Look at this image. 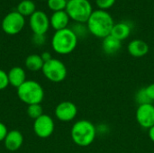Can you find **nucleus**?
Wrapping results in <instances>:
<instances>
[{
  "instance_id": "obj_1",
  "label": "nucleus",
  "mask_w": 154,
  "mask_h": 153,
  "mask_svg": "<svg viewBox=\"0 0 154 153\" xmlns=\"http://www.w3.org/2000/svg\"><path fill=\"white\" fill-rule=\"evenodd\" d=\"M114 24L115 23L111 14L101 9L93 11L87 22L89 32L92 35L102 39L111 34Z\"/></svg>"
},
{
  "instance_id": "obj_2",
  "label": "nucleus",
  "mask_w": 154,
  "mask_h": 153,
  "mask_svg": "<svg viewBox=\"0 0 154 153\" xmlns=\"http://www.w3.org/2000/svg\"><path fill=\"white\" fill-rule=\"evenodd\" d=\"M70 135L75 144L80 147H88L95 141L97 129L90 121L79 120L73 124Z\"/></svg>"
},
{
  "instance_id": "obj_12",
  "label": "nucleus",
  "mask_w": 154,
  "mask_h": 153,
  "mask_svg": "<svg viewBox=\"0 0 154 153\" xmlns=\"http://www.w3.org/2000/svg\"><path fill=\"white\" fill-rule=\"evenodd\" d=\"M23 143V136L18 130L8 131L5 140L4 145L9 151H15L19 150Z\"/></svg>"
},
{
  "instance_id": "obj_14",
  "label": "nucleus",
  "mask_w": 154,
  "mask_h": 153,
  "mask_svg": "<svg viewBox=\"0 0 154 153\" xmlns=\"http://www.w3.org/2000/svg\"><path fill=\"white\" fill-rule=\"evenodd\" d=\"M129 54L135 58H141L145 56L149 52V45L143 40L135 39L129 42L127 46Z\"/></svg>"
},
{
  "instance_id": "obj_21",
  "label": "nucleus",
  "mask_w": 154,
  "mask_h": 153,
  "mask_svg": "<svg viewBox=\"0 0 154 153\" xmlns=\"http://www.w3.org/2000/svg\"><path fill=\"white\" fill-rule=\"evenodd\" d=\"M27 115L30 118L36 120L43 115V108L41 104L29 105L27 107Z\"/></svg>"
},
{
  "instance_id": "obj_15",
  "label": "nucleus",
  "mask_w": 154,
  "mask_h": 153,
  "mask_svg": "<svg viewBox=\"0 0 154 153\" xmlns=\"http://www.w3.org/2000/svg\"><path fill=\"white\" fill-rule=\"evenodd\" d=\"M7 76L9 80V85L16 88H18L21 85H23L27 80L25 70L18 66L13 67L7 72Z\"/></svg>"
},
{
  "instance_id": "obj_13",
  "label": "nucleus",
  "mask_w": 154,
  "mask_h": 153,
  "mask_svg": "<svg viewBox=\"0 0 154 153\" xmlns=\"http://www.w3.org/2000/svg\"><path fill=\"white\" fill-rule=\"evenodd\" d=\"M69 16L65 10L53 12L50 18V24L55 31H60L68 28L69 23Z\"/></svg>"
},
{
  "instance_id": "obj_29",
  "label": "nucleus",
  "mask_w": 154,
  "mask_h": 153,
  "mask_svg": "<svg viewBox=\"0 0 154 153\" xmlns=\"http://www.w3.org/2000/svg\"><path fill=\"white\" fill-rule=\"evenodd\" d=\"M41 57H42V60H43L44 62H47V61H49L50 60L52 59L51 54L49 51H44V52H42V53L41 54Z\"/></svg>"
},
{
  "instance_id": "obj_5",
  "label": "nucleus",
  "mask_w": 154,
  "mask_h": 153,
  "mask_svg": "<svg viewBox=\"0 0 154 153\" xmlns=\"http://www.w3.org/2000/svg\"><path fill=\"white\" fill-rule=\"evenodd\" d=\"M65 11L75 23H87L93 8L88 0H69Z\"/></svg>"
},
{
  "instance_id": "obj_16",
  "label": "nucleus",
  "mask_w": 154,
  "mask_h": 153,
  "mask_svg": "<svg viewBox=\"0 0 154 153\" xmlns=\"http://www.w3.org/2000/svg\"><path fill=\"white\" fill-rule=\"evenodd\" d=\"M122 48V41L115 38L111 34L103 39L102 50L106 55H114L117 53Z\"/></svg>"
},
{
  "instance_id": "obj_32",
  "label": "nucleus",
  "mask_w": 154,
  "mask_h": 153,
  "mask_svg": "<svg viewBox=\"0 0 154 153\" xmlns=\"http://www.w3.org/2000/svg\"><path fill=\"white\" fill-rule=\"evenodd\" d=\"M68 1H69V0H68Z\"/></svg>"
},
{
  "instance_id": "obj_3",
  "label": "nucleus",
  "mask_w": 154,
  "mask_h": 153,
  "mask_svg": "<svg viewBox=\"0 0 154 153\" xmlns=\"http://www.w3.org/2000/svg\"><path fill=\"white\" fill-rule=\"evenodd\" d=\"M78 37L70 28L56 31L51 39V47L55 52L60 55L71 53L77 47Z\"/></svg>"
},
{
  "instance_id": "obj_28",
  "label": "nucleus",
  "mask_w": 154,
  "mask_h": 153,
  "mask_svg": "<svg viewBox=\"0 0 154 153\" xmlns=\"http://www.w3.org/2000/svg\"><path fill=\"white\" fill-rule=\"evenodd\" d=\"M7 133H8L7 127L5 126V124L0 122V142H4Z\"/></svg>"
},
{
  "instance_id": "obj_30",
  "label": "nucleus",
  "mask_w": 154,
  "mask_h": 153,
  "mask_svg": "<svg viewBox=\"0 0 154 153\" xmlns=\"http://www.w3.org/2000/svg\"><path fill=\"white\" fill-rule=\"evenodd\" d=\"M149 137H150L151 141L154 142V126L149 129Z\"/></svg>"
},
{
  "instance_id": "obj_19",
  "label": "nucleus",
  "mask_w": 154,
  "mask_h": 153,
  "mask_svg": "<svg viewBox=\"0 0 154 153\" xmlns=\"http://www.w3.org/2000/svg\"><path fill=\"white\" fill-rule=\"evenodd\" d=\"M16 11L23 16H31L36 11V5L32 0H23L16 7Z\"/></svg>"
},
{
  "instance_id": "obj_24",
  "label": "nucleus",
  "mask_w": 154,
  "mask_h": 153,
  "mask_svg": "<svg viewBox=\"0 0 154 153\" xmlns=\"http://www.w3.org/2000/svg\"><path fill=\"white\" fill-rule=\"evenodd\" d=\"M116 3V0H96V4L101 10H107L111 8Z\"/></svg>"
},
{
  "instance_id": "obj_7",
  "label": "nucleus",
  "mask_w": 154,
  "mask_h": 153,
  "mask_svg": "<svg viewBox=\"0 0 154 153\" xmlns=\"http://www.w3.org/2000/svg\"><path fill=\"white\" fill-rule=\"evenodd\" d=\"M25 25V19L17 11L8 13L2 20L1 27L5 33L8 35H15L19 33Z\"/></svg>"
},
{
  "instance_id": "obj_31",
  "label": "nucleus",
  "mask_w": 154,
  "mask_h": 153,
  "mask_svg": "<svg viewBox=\"0 0 154 153\" xmlns=\"http://www.w3.org/2000/svg\"><path fill=\"white\" fill-rule=\"evenodd\" d=\"M42 1H48V0H42Z\"/></svg>"
},
{
  "instance_id": "obj_10",
  "label": "nucleus",
  "mask_w": 154,
  "mask_h": 153,
  "mask_svg": "<svg viewBox=\"0 0 154 153\" xmlns=\"http://www.w3.org/2000/svg\"><path fill=\"white\" fill-rule=\"evenodd\" d=\"M136 120L140 126L150 129L154 126V106L153 104L141 105L136 110Z\"/></svg>"
},
{
  "instance_id": "obj_6",
  "label": "nucleus",
  "mask_w": 154,
  "mask_h": 153,
  "mask_svg": "<svg viewBox=\"0 0 154 153\" xmlns=\"http://www.w3.org/2000/svg\"><path fill=\"white\" fill-rule=\"evenodd\" d=\"M42 71L44 77L49 81L53 83L62 82L66 78L68 74L65 64L61 60L54 58L47 62H44Z\"/></svg>"
},
{
  "instance_id": "obj_27",
  "label": "nucleus",
  "mask_w": 154,
  "mask_h": 153,
  "mask_svg": "<svg viewBox=\"0 0 154 153\" xmlns=\"http://www.w3.org/2000/svg\"><path fill=\"white\" fill-rule=\"evenodd\" d=\"M145 90L147 93V96H149V98L152 100V102H154V83L145 87Z\"/></svg>"
},
{
  "instance_id": "obj_23",
  "label": "nucleus",
  "mask_w": 154,
  "mask_h": 153,
  "mask_svg": "<svg viewBox=\"0 0 154 153\" xmlns=\"http://www.w3.org/2000/svg\"><path fill=\"white\" fill-rule=\"evenodd\" d=\"M135 101L137 102V104L139 106H141V105H146V104H152V100L147 96L145 87H143V88L139 89L136 92V94H135Z\"/></svg>"
},
{
  "instance_id": "obj_17",
  "label": "nucleus",
  "mask_w": 154,
  "mask_h": 153,
  "mask_svg": "<svg viewBox=\"0 0 154 153\" xmlns=\"http://www.w3.org/2000/svg\"><path fill=\"white\" fill-rule=\"evenodd\" d=\"M132 27L126 22H120L118 23H115L111 32V35L119 41H124L127 39L131 33Z\"/></svg>"
},
{
  "instance_id": "obj_11",
  "label": "nucleus",
  "mask_w": 154,
  "mask_h": 153,
  "mask_svg": "<svg viewBox=\"0 0 154 153\" xmlns=\"http://www.w3.org/2000/svg\"><path fill=\"white\" fill-rule=\"evenodd\" d=\"M55 116L61 122H70L78 115L77 106L70 101H62L57 105L54 111Z\"/></svg>"
},
{
  "instance_id": "obj_22",
  "label": "nucleus",
  "mask_w": 154,
  "mask_h": 153,
  "mask_svg": "<svg viewBox=\"0 0 154 153\" xmlns=\"http://www.w3.org/2000/svg\"><path fill=\"white\" fill-rule=\"evenodd\" d=\"M67 4H68V0H48L47 1L48 7L53 12L65 10Z\"/></svg>"
},
{
  "instance_id": "obj_9",
  "label": "nucleus",
  "mask_w": 154,
  "mask_h": 153,
  "mask_svg": "<svg viewBox=\"0 0 154 153\" xmlns=\"http://www.w3.org/2000/svg\"><path fill=\"white\" fill-rule=\"evenodd\" d=\"M55 129L53 119L48 115H42L33 122V132L39 138L50 137Z\"/></svg>"
},
{
  "instance_id": "obj_25",
  "label": "nucleus",
  "mask_w": 154,
  "mask_h": 153,
  "mask_svg": "<svg viewBox=\"0 0 154 153\" xmlns=\"http://www.w3.org/2000/svg\"><path fill=\"white\" fill-rule=\"evenodd\" d=\"M9 86V80L7 73L0 69V91L5 89Z\"/></svg>"
},
{
  "instance_id": "obj_26",
  "label": "nucleus",
  "mask_w": 154,
  "mask_h": 153,
  "mask_svg": "<svg viewBox=\"0 0 154 153\" xmlns=\"http://www.w3.org/2000/svg\"><path fill=\"white\" fill-rule=\"evenodd\" d=\"M32 41L34 44L36 45H42L45 43V41H46V38H45V35H42V34H33L32 35Z\"/></svg>"
},
{
  "instance_id": "obj_4",
  "label": "nucleus",
  "mask_w": 154,
  "mask_h": 153,
  "mask_svg": "<svg viewBox=\"0 0 154 153\" xmlns=\"http://www.w3.org/2000/svg\"><path fill=\"white\" fill-rule=\"evenodd\" d=\"M17 96L27 106L41 104L44 98V90L40 83L28 79L17 88Z\"/></svg>"
},
{
  "instance_id": "obj_18",
  "label": "nucleus",
  "mask_w": 154,
  "mask_h": 153,
  "mask_svg": "<svg viewBox=\"0 0 154 153\" xmlns=\"http://www.w3.org/2000/svg\"><path fill=\"white\" fill-rule=\"evenodd\" d=\"M43 65H44V61L42 60L41 55L39 54H31L27 56L24 60L25 68L32 72L42 70Z\"/></svg>"
},
{
  "instance_id": "obj_8",
  "label": "nucleus",
  "mask_w": 154,
  "mask_h": 153,
  "mask_svg": "<svg viewBox=\"0 0 154 153\" xmlns=\"http://www.w3.org/2000/svg\"><path fill=\"white\" fill-rule=\"evenodd\" d=\"M29 24L33 34L45 35V33L48 32L50 25H51L50 18L44 12L41 10H36L30 16Z\"/></svg>"
},
{
  "instance_id": "obj_20",
  "label": "nucleus",
  "mask_w": 154,
  "mask_h": 153,
  "mask_svg": "<svg viewBox=\"0 0 154 153\" xmlns=\"http://www.w3.org/2000/svg\"><path fill=\"white\" fill-rule=\"evenodd\" d=\"M70 29L76 34L78 39L84 38L88 35V33H89L87 23H75L74 24H72Z\"/></svg>"
}]
</instances>
